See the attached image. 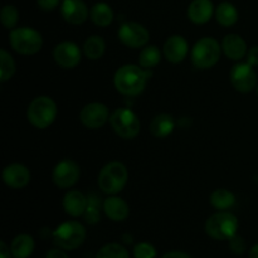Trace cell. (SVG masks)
I'll return each instance as SVG.
<instances>
[{
	"instance_id": "6da1fadb",
	"label": "cell",
	"mask_w": 258,
	"mask_h": 258,
	"mask_svg": "<svg viewBox=\"0 0 258 258\" xmlns=\"http://www.w3.org/2000/svg\"><path fill=\"white\" fill-rule=\"evenodd\" d=\"M151 76L153 72L141 66L125 64L116 71L113 76V85L122 95L138 96L145 90L146 83Z\"/></svg>"
},
{
	"instance_id": "7a4b0ae2",
	"label": "cell",
	"mask_w": 258,
	"mask_h": 258,
	"mask_svg": "<svg viewBox=\"0 0 258 258\" xmlns=\"http://www.w3.org/2000/svg\"><path fill=\"white\" fill-rule=\"evenodd\" d=\"M127 179L126 166L120 161H111L103 166L98 174V188L108 196H116L125 188Z\"/></svg>"
},
{
	"instance_id": "3957f363",
	"label": "cell",
	"mask_w": 258,
	"mask_h": 258,
	"mask_svg": "<svg viewBox=\"0 0 258 258\" xmlns=\"http://www.w3.org/2000/svg\"><path fill=\"white\" fill-rule=\"evenodd\" d=\"M238 231V219L233 213L219 211L212 214L206 222V232L216 241H229Z\"/></svg>"
},
{
	"instance_id": "277c9868",
	"label": "cell",
	"mask_w": 258,
	"mask_h": 258,
	"mask_svg": "<svg viewBox=\"0 0 258 258\" xmlns=\"http://www.w3.org/2000/svg\"><path fill=\"white\" fill-rule=\"evenodd\" d=\"M57 112V105L53 98L48 96H39V97H35L28 106L27 117L30 125L44 130L54 122Z\"/></svg>"
},
{
	"instance_id": "5b68a950",
	"label": "cell",
	"mask_w": 258,
	"mask_h": 258,
	"mask_svg": "<svg viewBox=\"0 0 258 258\" xmlns=\"http://www.w3.org/2000/svg\"><path fill=\"white\" fill-rule=\"evenodd\" d=\"M9 43L19 54L33 55L42 49L43 38L42 34L33 28H14L10 30Z\"/></svg>"
},
{
	"instance_id": "8992f818",
	"label": "cell",
	"mask_w": 258,
	"mask_h": 258,
	"mask_svg": "<svg viewBox=\"0 0 258 258\" xmlns=\"http://www.w3.org/2000/svg\"><path fill=\"white\" fill-rule=\"evenodd\" d=\"M55 246L64 251H73L83 244L86 239V229L80 222L68 221L59 224L52 234Z\"/></svg>"
},
{
	"instance_id": "52a82bcc",
	"label": "cell",
	"mask_w": 258,
	"mask_h": 258,
	"mask_svg": "<svg viewBox=\"0 0 258 258\" xmlns=\"http://www.w3.org/2000/svg\"><path fill=\"white\" fill-rule=\"evenodd\" d=\"M222 47L214 38L206 37L199 39L191 49V63L198 70H209L218 63Z\"/></svg>"
},
{
	"instance_id": "ba28073f",
	"label": "cell",
	"mask_w": 258,
	"mask_h": 258,
	"mask_svg": "<svg viewBox=\"0 0 258 258\" xmlns=\"http://www.w3.org/2000/svg\"><path fill=\"white\" fill-rule=\"evenodd\" d=\"M111 127L120 138L130 140L135 139L140 133V120L134 111L128 108H117L110 116Z\"/></svg>"
},
{
	"instance_id": "9c48e42d",
	"label": "cell",
	"mask_w": 258,
	"mask_h": 258,
	"mask_svg": "<svg viewBox=\"0 0 258 258\" xmlns=\"http://www.w3.org/2000/svg\"><path fill=\"white\" fill-rule=\"evenodd\" d=\"M118 39L128 48H141L148 44L150 39L149 30L136 22L123 23L118 29Z\"/></svg>"
},
{
	"instance_id": "30bf717a",
	"label": "cell",
	"mask_w": 258,
	"mask_h": 258,
	"mask_svg": "<svg viewBox=\"0 0 258 258\" xmlns=\"http://www.w3.org/2000/svg\"><path fill=\"white\" fill-rule=\"evenodd\" d=\"M232 86L238 92L248 93L257 87V73L249 63H237L231 70Z\"/></svg>"
},
{
	"instance_id": "8fae6325",
	"label": "cell",
	"mask_w": 258,
	"mask_h": 258,
	"mask_svg": "<svg viewBox=\"0 0 258 258\" xmlns=\"http://www.w3.org/2000/svg\"><path fill=\"white\" fill-rule=\"evenodd\" d=\"M81 176V169L76 161L64 159L53 169V183L60 189H68L75 185Z\"/></svg>"
},
{
	"instance_id": "7c38bea8",
	"label": "cell",
	"mask_w": 258,
	"mask_h": 258,
	"mask_svg": "<svg viewBox=\"0 0 258 258\" xmlns=\"http://www.w3.org/2000/svg\"><path fill=\"white\" fill-rule=\"evenodd\" d=\"M80 120L87 128H100L110 120V111L107 106L101 102H92L81 110Z\"/></svg>"
},
{
	"instance_id": "4fadbf2b",
	"label": "cell",
	"mask_w": 258,
	"mask_h": 258,
	"mask_svg": "<svg viewBox=\"0 0 258 258\" xmlns=\"http://www.w3.org/2000/svg\"><path fill=\"white\" fill-rule=\"evenodd\" d=\"M53 58L55 63L66 70L77 67L82 58L80 47L73 42H62L55 45L53 50Z\"/></svg>"
},
{
	"instance_id": "5bb4252c",
	"label": "cell",
	"mask_w": 258,
	"mask_h": 258,
	"mask_svg": "<svg viewBox=\"0 0 258 258\" xmlns=\"http://www.w3.org/2000/svg\"><path fill=\"white\" fill-rule=\"evenodd\" d=\"M60 14L70 24L80 25L90 18V9L83 0H62Z\"/></svg>"
},
{
	"instance_id": "9a60e30c",
	"label": "cell",
	"mask_w": 258,
	"mask_h": 258,
	"mask_svg": "<svg viewBox=\"0 0 258 258\" xmlns=\"http://www.w3.org/2000/svg\"><path fill=\"white\" fill-rule=\"evenodd\" d=\"M3 180L9 188L22 189L30 181V171L23 164H10L3 170Z\"/></svg>"
},
{
	"instance_id": "2e32d148",
	"label": "cell",
	"mask_w": 258,
	"mask_h": 258,
	"mask_svg": "<svg viewBox=\"0 0 258 258\" xmlns=\"http://www.w3.org/2000/svg\"><path fill=\"white\" fill-rule=\"evenodd\" d=\"M189 52V45L185 38L181 35H171L164 44V57L170 63H180L186 58Z\"/></svg>"
},
{
	"instance_id": "e0dca14e",
	"label": "cell",
	"mask_w": 258,
	"mask_h": 258,
	"mask_svg": "<svg viewBox=\"0 0 258 258\" xmlns=\"http://www.w3.org/2000/svg\"><path fill=\"white\" fill-rule=\"evenodd\" d=\"M214 5L212 0H193L188 7V18L197 25L206 24L214 14Z\"/></svg>"
},
{
	"instance_id": "ac0fdd59",
	"label": "cell",
	"mask_w": 258,
	"mask_h": 258,
	"mask_svg": "<svg viewBox=\"0 0 258 258\" xmlns=\"http://www.w3.org/2000/svg\"><path fill=\"white\" fill-rule=\"evenodd\" d=\"M102 209L107 218L113 222H122L128 217L130 209L127 203L122 198L116 196H110L102 203Z\"/></svg>"
},
{
	"instance_id": "d6986e66",
	"label": "cell",
	"mask_w": 258,
	"mask_h": 258,
	"mask_svg": "<svg viewBox=\"0 0 258 258\" xmlns=\"http://www.w3.org/2000/svg\"><path fill=\"white\" fill-rule=\"evenodd\" d=\"M88 198L80 190H70L63 197L62 206L66 213L71 217L83 216L87 208Z\"/></svg>"
},
{
	"instance_id": "ffe728a7",
	"label": "cell",
	"mask_w": 258,
	"mask_h": 258,
	"mask_svg": "<svg viewBox=\"0 0 258 258\" xmlns=\"http://www.w3.org/2000/svg\"><path fill=\"white\" fill-rule=\"evenodd\" d=\"M222 50L229 59L241 60L247 54V44L241 35L227 34L222 42Z\"/></svg>"
},
{
	"instance_id": "44dd1931",
	"label": "cell",
	"mask_w": 258,
	"mask_h": 258,
	"mask_svg": "<svg viewBox=\"0 0 258 258\" xmlns=\"http://www.w3.org/2000/svg\"><path fill=\"white\" fill-rule=\"evenodd\" d=\"M175 128L174 117L169 113H159L150 123L151 135L158 139H164L170 135Z\"/></svg>"
},
{
	"instance_id": "7402d4cb",
	"label": "cell",
	"mask_w": 258,
	"mask_h": 258,
	"mask_svg": "<svg viewBox=\"0 0 258 258\" xmlns=\"http://www.w3.org/2000/svg\"><path fill=\"white\" fill-rule=\"evenodd\" d=\"M34 239L29 234H18L10 244V251L14 258H28L34 251Z\"/></svg>"
},
{
	"instance_id": "603a6c76",
	"label": "cell",
	"mask_w": 258,
	"mask_h": 258,
	"mask_svg": "<svg viewBox=\"0 0 258 258\" xmlns=\"http://www.w3.org/2000/svg\"><path fill=\"white\" fill-rule=\"evenodd\" d=\"M90 18L97 27L106 28L113 22V10L107 3H96L90 10Z\"/></svg>"
},
{
	"instance_id": "cb8c5ba5",
	"label": "cell",
	"mask_w": 258,
	"mask_h": 258,
	"mask_svg": "<svg viewBox=\"0 0 258 258\" xmlns=\"http://www.w3.org/2000/svg\"><path fill=\"white\" fill-rule=\"evenodd\" d=\"M214 14H216L217 22H218L222 27H226V28L232 27V25L236 24L239 17L237 8L234 7L232 3H228V2L221 3V4L217 7L216 13H214Z\"/></svg>"
},
{
	"instance_id": "d4e9b609",
	"label": "cell",
	"mask_w": 258,
	"mask_h": 258,
	"mask_svg": "<svg viewBox=\"0 0 258 258\" xmlns=\"http://www.w3.org/2000/svg\"><path fill=\"white\" fill-rule=\"evenodd\" d=\"M106 49V43L100 35H91L83 44V53L88 59L97 60L103 55Z\"/></svg>"
},
{
	"instance_id": "484cf974",
	"label": "cell",
	"mask_w": 258,
	"mask_h": 258,
	"mask_svg": "<svg viewBox=\"0 0 258 258\" xmlns=\"http://www.w3.org/2000/svg\"><path fill=\"white\" fill-rule=\"evenodd\" d=\"M236 203V196L227 189H216L211 194V204L218 211H228Z\"/></svg>"
},
{
	"instance_id": "4316f807",
	"label": "cell",
	"mask_w": 258,
	"mask_h": 258,
	"mask_svg": "<svg viewBox=\"0 0 258 258\" xmlns=\"http://www.w3.org/2000/svg\"><path fill=\"white\" fill-rule=\"evenodd\" d=\"M161 60V52L156 45H146L139 55V63L145 70H151Z\"/></svg>"
},
{
	"instance_id": "83f0119b",
	"label": "cell",
	"mask_w": 258,
	"mask_h": 258,
	"mask_svg": "<svg viewBox=\"0 0 258 258\" xmlns=\"http://www.w3.org/2000/svg\"><path fill=\"white\" fill-rule=\"evenodd\" d=\"M15 73V62L10 53L5 49L0 50V81L7 82L14 76Z\"/></svg>"
},
{
	"instance_id": "f1b7e54d",
	"label": "cell",
	"mask_w": 258,
	"mask_h": 258,
	"mask_svg": "<svg viewBox=\"0 0 258 258\" xmlns=\"http://www.w3.org/2000/svg\"><path fill=\"white\" fill-rule=\"evenodd\" d=\"M88 203L87 208H86L83 217H85V221L88 224H96L100 221V209H101V201L98 198V196L96 194H91L87 197Z\"/></svg>"
},
{
	"instance_id": "f546056e",
	"label": "cell",
	"mask_w": 258,
	"mask_h": 258,
	"mask_svg": "<svg viewBox=\"0 0 258 258\" xmlns=\"http://www.w3.org/2000/svg\"><path fill=\"white\" fill-rule=\"evenodd\" d=\"M96 258H130V254L122 244L107 243L97 252Z\"/></svg>"
},
{
	"instance_id": "4dcf8cb0",
	"label": "cell",
	"mask_w": 258,
	"mask_h": 258,
	"mask_svg": "<svg viewBox=\"0 0 258 258\" xmlns=\"http://www.w3.org/2000/svg\"><path fill=\"white\" fill-rule=\"evenodd\" d=\"M0 19L7 29H14L19 20V12L14 5H4L0 13Z\"/></svg>"
},
{
	"instance_id": "1f68e13d",
	"label": "cell",
	"mask_w": 258,
	"mask_h": 258,
	"mask_svg": "<svg viewBox=\"0 0 258 258\" xmlns=\"http://www.w3.org/2000/svg\"><path fill=\"white\" fill-rule=\"evenodd\" d=\"M134 257L135 258H155L156 249L149 242H140L134 247Z\"/></svg>"
},
{
	"instance_id": "d6a6232c",
	"label": "cell",
	"mask_w": 258,
	"mask_h": 258,
	"mask_svg": "<svg viewBox=\"0 0 258 258\" xmlns=\"http://www.w3.org/2000/svg\"><path fill=\"white\" fill-rule=\"evenodd\" d=\"M229 248H231V251L233 252L234 254H243L244 251H246V242H244V239L242 238V237L239 236H234L233 238L229 239Z\"/></svg>"
},
{
	"instance_id": "836d02e7",
	"label": "cell",
	"mask_w": 258,
	"mask_h": 258,
	"mask_svg": "<svg viewBox=\"0 0 258 258\" xmlns=\"http://www.w3.org/2000/svg\"><path fill=\"white\" fill-rule=\"evenodd\" d=\"M37 4L44 12H52L62 3H60V0H37Z\"/></svg>"
},
{
	"instance_id": "e575fe53",
	"label": "cell",
	"mask_w": 258,
	"mask_h": 258,
	"mask_svg": "<svg viewBox=\"0 0 258 258\" xmlns=\"http://www.w3.org/2000/svg\"><path fill=\"white\" fill-rule=\"evenodd\" d=\"M247 63L256 67L258 66V45H254L247 52Z\"/></svg>"
},
{
	"instance_id": "d590c367",
	"label": "cell",
	"mask_w": 258,
	"mask_h": 258,
	"mask_svg": "<svg viewBox=\"0 0 258 258\" xmlns=\"http://www.w3.org/2000/svg\"><path fill=\"white\" fill-rule=\"evenodd\" d=\"M45 258H70L67 256V253L64 252V249H58V248H54V249H50V251L47 252V256Z\"/></svg>"
},
{
	"instance_id": "8d00e7d4",
	"label": "cell",
	"mask_w": 258,
	"mask_h": 258,
	"mask_svg": "<svg viewBox=\"0 0 258 258\" xmlns=\"http://www.w3.org/2000/svg\"><path fill=\"white\" fill-rule=\"evenodd\" d=\"M161 258H193V257L189 256V254L185 253V252L171 251V252H168V253L164 254Z\"/></svg>"
},
{
	"instance_id": "74e56055",
	"label": "cell",
	"mask_w": 258,
	"mask_h": 258,
	"mask_svg": "<svg viewBox=\"0 0 258 258\" xmlns=\"http://www.w3.org/2000/svg\"><path fill=\"white\" fill-rule=\"evenodd\" d=\"M10 257H12V251H10V248L5 244V242H0V258Z\"/></svg>"
},
{
	"instance_id": "f35d334b",
	"label": "cell",
	"mask_w": 258,
	"mask_h": 258,
	"mask_svg": "<svg viewBox=\"0 0 258 258\" xmlns=\"http://www.w3.org/2000/svg\"><path fill=\"white\" fill-rule=\"evenodd\" d=\"M249 258H258V243L254 244L249 251Z\"/></svg>"
},
{
	"instance_id": "ab89813d",
	"label": "cell",
	"mask_w": 258,
	"mask_h": 258,
	"mask_svg": "<svg viewBox=\"0 0 258 258\" xmlns=\"http://www.w3.org/2000/svg\"><path fill=\"white\" fill-rule=\"evenodd\" d=\"M256 91H257V96H258V85H257V87H256Z\"/></svg>"
}]
</instances>
